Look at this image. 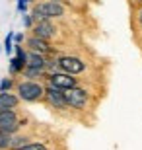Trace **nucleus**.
<instances>
[{
	"instance_id": "11",
	"label": "nucleus",
	"mask_w": 142,
	"mask_h": 150,
	"mask_svg": "<svg viewBox=\"0 0 142 150\" xmlns=\"http://www.w3.org/2000/svg\"><path fill=\"white\" fill-rule=\"evenodd\" d=\"M45 64H47V55H39V53H28V59H25V67L29 68H37V70H45Z\"/></svg>"
},
{
	"instance_id": "5",
	"label": "nucleus",
	"mask_w": 142,
	"mask_h": 150,
	"mask_svg": "<svg viewBox=\"0 0 142 150\" xmlns=\"http://www.w3.org/2000/svg\"><path fill=\"white\" fill-rule=\"evenodd\" d=\"M23 127V121H20L16 109H2L0 111V131L8 134H16Z\"/></svg>"
},
{
	"instance_id": "23",
	"label": "nucleus",
	"mask_w": 142,
	"mask_h": 150,
	"mask_svg": "<svg viewBox=\"0 0 142 150\" xmlns=\"http://www.w3.org/2000/svg\"><path fill=\"white\" fill-rule=\"evenodd\" d=\"M23 2H28V4H29V2H35V0H23Z\"/></svg>"
},
{
	"instance_id": "20",
	"label": "nucleus",
	"mask_w": 142,
	"mask_h": 150,
	"mask_svg": "<svg viewBox=\"0 0 142 150\" xmlns=\"http://www.w3.org/2000/svg\"><path fill=\"white\" fill-rule=\"evenodd\" d=\"M25 41V35L23 33H14V45H22Z\"/></svg>"
},
{
	"instance_id": "19",
	"label": "nucleus",
	"mask_w": 142,
	"mask_h": 150,
	"mask_svg": "<svg viewBox=\"0 0 142 150\" xmlns=\"http://www.w3.org/2000/svg\"><path fill=\"white\" fill-rule=\"evenodd\" d=\"M23 28L25 29H31L33 28V18H31V14H28V12H25V14H23Z\"/></svg>"
},
{
	"instance_id": "18",
	"label": "nucleus",
	"mask_w": 142,
	"mask_h": 150,
	"mask_svg": "<svg viewBox=\"0 0 142 150\" xmlns=\"http://www.w3.org/2000/svg\"><path fill=\"white\" fill-rule=\"evenodd\" d=\"M18 150H49V148L43 142H28L25 146H22V148H18Z\"/></svg>"
},
{
	"instance_id": "26",
	"label": "nucleus",
	"mask_w": 142,
	"mask_h": 150,
	"mask_svg": "<svg viewBox=\"0 0 142 150\" xmlns=\"http://www.w3.org/2000/svg\"><path fill=\"white\" fill-rule=\"evenodd\" d=\"M18 2H20V0H18Z\"/></svg>"
},
{
	"instance_id": "17",
	"label": "nucleus",
	"mask_w": 142,
	"mask_h": 150,
	"mask_svg": "<svg viewBox=\"0 0 142 150\" xmlns=\"http://www.w3.org/2000/svg\"><path fill=\"white\" fill-rule=\"evenodd\" d=\"M14 86H16V82L12 78H2L0 80V92H10Z\"/></svg>"
},
{
	"instance_id": "1",
	"label": "nucleus",
	"mask_w": 142,
	"mask_h": 150,
	"mask_svg": "<svg viewBox=\"0 0 142 150\" xmlns=\"http://www.w3.org/2000/svg\"><path fill=\"white\" fill-rule=\"evenodd\" d=\"M33 18V23L37 22H45V20H57V18H62L66 14V8L62 2L59 0H43L39 4L33 6V10L29 12Z\"/></svg>"
},
{
	"instance_id": "8",
	"label": "nucleus",
	"mask_w": 142,
	"mask_h": 150,
	"mask_svg": "<svg viewBox=\"0 0 142 150\" xmlns=\"http://www.w3.org/2000/svg\"><path fill=\"white\" fill-rule=\"evenodd\" d=\"M31 31H33L35 37L45 39V41H51V39L57 35V28H55V23H53V20H45V22L33 23Z\"/></svg>"
},
{
	"instance_id": "6",
	"label": "nucleus",
	"mask_w": 142,
	"mask_h": 150,
	"mask_svg": "<svg viewBox=\"0 0 142 150\" xmlns=\"http://www.w3.org/2000/svg\"><path fill=\"white\" fill-rule=\"evenodd\" d=\"M45 78H47V84H51V86H55V88H59V90H70V88H74V86H78V78L76 76L60 72V70L47 74Z\"/></svg>"
},
{
	"instance_id": "21",
	"label": "nucleus",
	"mask_w": 142,
	"mask_h": 150,
	"mask_svg": "<svg viewBox=\"0 0 142 150\" xmlns=\"http://www.w3.org/2000/svg\"><path fill=\"white\" fill-rule=\"evenodd\" d=\"M18 12H22V14H25V12H28V2H23V0H20V2H18Z\"/></svg>"
},
{
	"instance_id": "27",
	"label": "nucleus",
	"mask_w": 142,
	"mask_h": 150,
	"mask_svg": "<svg viewBox=\"0 0 142 150\" xmlns=\"http://www.w3.org/2000/svg\"><path fill=\"white\" fill-rule=\"evenodd\" d=\"M59 2H60V0H59Z\"/></svg>"
},
{
	"instance_id": "3",
	"label": "nucleus",
	"mask_w": 142,
	"mask_h": 150,
	"mask_svg": "<svg viewBox=\"0 0 142 150\" xmlns=\"http://www.w3.org/2000/svg\"><path fill=\"white\" fill-rule=\"evenodd\" d=\"M64 100H66V105L68 107L82 111V109L88 107V103H90V94H88L86 88L74 86L70 90H64Z\"/></svg>"
},
{
	"instance_id": "25",
	"label": "nucleus",
	"mask_w": 142,
	"mask_h": 150,
	"mask_svg": "<svg viewBox=\"0 0 142 150\" xmlns=\"http://www.w3.org/2000/svg\"><path fill=\"white\" fill-rule=\"evenodd\" d=\"M0 111H2V109H0Z\"/></svg>"
},
{
	"instance_id": "7",
	"label": "nucleus",
	"mask_w": 142,
	"mask_h": 150,
	"mask_svg": "<svg viewBox=\"0 0 142 150\" xmlns=\"http://www.w3.org/2000/svg\"><path fill=\"white\" fill-rule=\"evenodd\" d=\"M43 100L49 103L53 109H59V111H62V109H68V105H66V100H64V90H59L55 88V86H51V84H47L45 86V96Z\"/></svg>"
},
{
	"instance_id": "10",
	"label": "nucleus",
	"mask_w": 142,
	"mask_h": 150,
	"mask_svg": "<svg viewBox=\"0 0 142 150\" xmlns=\"http://www.w3.org/2000/svg\"><path fill=\"white\" fill-rule=\"evenodd\" d=\"M20 98L14 92H0V109H16L20 105Z\"/></svg>"
},
{
	"instance_id": "9",
	"label": "nucleus",
	"mask_w": 142,
	"mask_h": 150,
	"mask_svg": "<svg viewBox=\"0 0 142 150\" xmlns=\"http://www.w3.org/2000/svg\"><path fill=\"white\" fill-rule=\"evenodd\" d=\"M25 47H28L31 53H39V55H51V53H53V47H51L49 41L39 39V37H35V35L25 39Z\"/></svg>"
},
{
	"instance_id": "12",
	"label": "nucleus",
	"mask_w": 142,
	"mask_h": 150,
	"mask_svg": "<svg viewBox=\"0 0 142 150\" xmlns=\"http://www.w3.org/2000/svg\"><path fill=\"white\" fill-rule=\"evenodd\" d=\"M25 68V61L23 59H18L16 55L10 59V76H18L22 74V70Z\"/></svg>"
},
{
	"instance_id": "13",
	"label": "nucleus",
	"mask_w": 142,
	"mask_h": 150,
	"mask_svg": "<svg viewBox=\"0 0 142 150\" xmlns=\"http://www.w3.org/2000/svg\"><path fill=\"white\" fill-rule=\"evenodd\" d=\"M28 142H31V139L29 137H25V134H12V142H10V150H18L22 148V146H25Z\"/></svg>"
},
{
	"instance_id": "15",
	"label": "nucleus",
	"mask_w": 142,
	"mask_h": 150,
	"mask_svg": "<svg viewBox=\"0 0 142 150\" xmlns=\"http://www.w3.org/2000/svg\"><path fill=\"white\" fill-rule=\"evenodd\" d=\"M10 142H12V134L0 131V150H10Z\"/></svg>"
},
{
	"instance_id": "22",
	"label": "nucleus",
	"mask_w": 142,
	"mask_h": 150,
	"mask_svg": "<svg viewBox=\"0 0 142 150\" xmlns=\"http://www.w3.org/2000/svg\"><path fill=\"white\" fill-rule=\"evenodd\" d=\"M138 23H140V28H142V8H140V12H138Z\"/></svg>"
},
{
	"instance_id": "2",
	"label": "nucleus",
	"mask_w": 142,
	"mask_h": 150,
	"mask_svg": "<svg viewBox=\"0 0 142 150\" xmlns=\"http://www.w3.org/2000/svg\"><path fill=\"white\" fill-rule=\"evenodd\" d=\"M16 94L25 103H37V101L43 100L45 86L39 84L37 80H22V82L16 84Z\"/></svg>"
},
{
	"instance_id": "14",
	"label": "nucleus",
	"mask_w": 142,
	"mask_h": 150,
	"mask_svg": "<svg viewBox=\"0 0 142 150\" xmlns=\"http://www.w3.org/2000/svg\"><path fill=\"white\" fill-rule=\"evenodd\" d=\"M22 76H23V78H28V80H35V78L47 76V72H45V70H37V68H29V67H25V68L22 70Z\"/></svg>"
},
{
	"instance_id": "4",
	"label": "nucleus",
	"mask_w": 142,
	"mask_h": 150,
	"mask_svg": "<svg viewBox=\"0 0 142 150\" xmlns=\"http://www.w3.org/2000/svg\"><path fill=\"white\" fill-rule=\"evenodd\" d=\"M57 64H59L60 72L72 74V76H78V74H82L84 70H86V62H84L80 57H74V55L57 57Z\"/></svg>"
},
{
	"instance_id": "16",
	"label": "nucleus",
	"mask_w": 142,
	"mask_h": 150,
	"mask_svg": "<svg viewBox=\"0 0 142 150\" xmlns=\"http://www.w3.org/2000/svg\"><path fill=\"white\" fill-rule=\"evenodd\" d=\"M4 51H6V55L14 53V31H8V35H6V39H4Z\"/></svg>"
},
{
	"instance_id": "24",
	"label": "nucleus",
	"mask_w": 142,
	"mask_h": 150,
	"mask_svg": "<svg viewBox=\"0 0 142 150\" xmlns=\"http://www.w3.org/2000/svg\"><path fill=\"white\" fill-rule=\"evenodd\" d=\"M0 51H2V47H0Z\"/></svg>"
}]
</instances>
